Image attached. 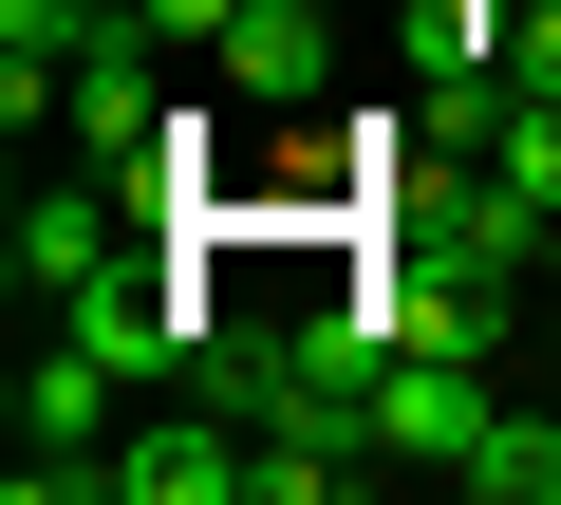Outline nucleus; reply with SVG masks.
Returning a JSON list of instances; mask_svg holds the SVG:
<instances>
[{
    "instance_id": "1",
    "label": "nucleus",
    "mask_w": 561,
    "mask_h": 505,
    "mask_svg": "<svg viewBox=\"0 0 561 505\" xmlns=\"http://www.w3.org/2000/svg\"><path fill=\"white\" fill-rule=\"evenodd\" d=\"M113 393H131V375H113V356H94L76 319H57L38 356H20V505H94V449H113Z\"/></svg>"
},
{
    "instance_id": "2",
    "label": "nucleus",
    "mask_w": 561,
    "mask_h": 505,
    "mask_svg": "<svg viewBox=\"0 0 561 505\" xmlns=\"http://www.w3.org/2000/svg\"><path fill=\"white\" fill-rule=\"evenodd\" d=\"M225 486H243V412L206 375H169V412L94 449V505H225Z\"/></svg>"
},
{
    "instance_id": "3",
    "label": "nucleus",
    "mask_w": 561,
    "mask_h": 505,
    "mask_svg": "<svg viewBox=\"0 0 561 505\" xmlns=\"http://www.w3.org/2000/svg\"><path fill=\"white\" fill-rule=\"evenodd\" d=\"M113 243H131L113 169H57V187L0 206V263H20V300H94V282H113Z\"/></svg>"
},
{
    "instance_id": "4",
    "label": "nucleus",
    "mask_w": 561,
    "mask_h": 505,
    "mask_svg": "<svg viewBox=\"0 0 561 505\" xmlns=\"http://www.w3.org/2000/svg\"><path fill=\"white\" fill-rule=\"evenodd\" d=\"M206 76H225L243 113H319V94H337V20H319V0H243V20L206 38Z\"/></svg>"
},
{
    "instance_id": "5",
    "label": "nucleus",
    "mask_w": 561,
    "mask_h": 505,
    "mask_svg": "<svg viewBox=\"0 0 561 505\" xmlns=\"http://www.w3.org/2000/svg\"><path fill=\"white\" fill-rule=\"evenodd\" d=\"M356 412H375V449H412V468H468V449H486V375H468V356H412V337L375 356Z\"/></svg>"
},
{
    "instance_id": "6",
    "label": "nucleus",
    "mask_w": 561,
    "mask_h": 505,
    "mask_svg": "<svg viewBox=\"0 0 561 505\" xmlns=\"http://www.w3.org/2000/svg\"><path fill=\"white\" fill-rule=\"evenodd\" d=\"M57 131H76L94 169H113V150H150V131H169V94H150V38H94V57H76V94H57Z\"/></svg>"
},
{
    "instance_id": "7",
    "label": "nucleus",
    "mask_w": 561,
    "mask_h": 505,
    "mask_svg": "<svg viewBox=\"0 0 561 505\" xmlns=\"http://www.w3.org/2000/svg\"><path fill=\"white\" fill-rule=\"evenodd\" d=\"M449 486H486V505H561V431H542V412H486V449H468Z\"/></svg>"
},
{
    "instance_id": "8",
    "label": "nucleus",
    "mask_w": 561,
    "mask_h": 505,
    "mask_svg": "<svg viewBox=\"0 0 561 505\" xmlns=\"http://www.w3.org/2000/svg\"><path fill=\"white\" fill-rule=\"evenodd\" d=\"M486 169H505L524 206H561V94H505V113H486Z\"/></svg>"
},
{
    "instance_id": "9",
    "label": "nucleus",
    "mask_w": 561,
    "mask_h": 505,
    "mask_svg": "<svg viewBox=\"0 0 561 505\" xmlns=\"http://www.w3.org/2000/svg\"><path fill=\"white\" fill-rule=\"evenodd\" d=\"M505 94H561V0H524V20H505Z\"/></svg>"
},
{
    "instance_id": "10",
    "label": "nucleus",
    "mask_w": 561,
    "mask_h": 505,
    "mask_svg": "<svg viewBox=\"0 0 561 505\" xmlns=\"http://www.w3.org/2000/svg\"><path fill=\"white\" fill-rule=\"evenodd\" d=\"M542 282H561V206H542Z\"/></svg>"
}]
</instances>
